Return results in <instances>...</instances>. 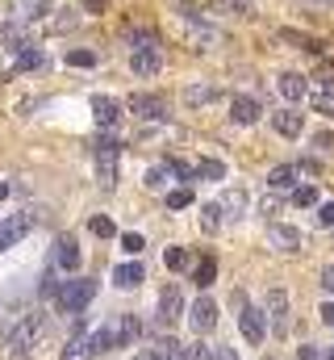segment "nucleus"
Wrapping results in <instances>:
<instances>
[{"label":"nucleus","instance_id":"36","mask_svg":"<svg viewBox=\"0 0 334 360\" xmlns=\"http://www.w3.org/2000/svg\"><path fill=\"white\" fill-rule=\"evenodd\" d=\"M184 101H188V105H205V101H213V89H188Z\"/></svg>","mask_w":334,"mask_h":360},{"label":"nucleus","instance_id":"26","mask_svg":"<svg viewBox=\"0 0 334 360\" xmlns=\"http://www.w3.org/2000/svg\"><path fill=\"white\" fill-rule=\"evenodd\" d=\"M213 276H218V264H213V260H201L196 272H192V281H196L201 289H205V285H213Z\"/></svg>","mask_w":334,"mask_h":360},{"label":"nucleus","instance_id":"43","mask_svg":"<svg viewBox=\"0 0 334 360\" xmlns=\"http://www.w3.org/2000/svg\"><path fill=\"white\" fill-rule=\"evenodd\" d=\"M322 285H326V293H334V264L330 269H322Z\"/></svg>","mask_w":334,"mask_h":360},{"label":"nucleus","instance_id":"41","mask_svg":"<svg viewBox=\"0 0 334 360\" xmlns=\"http://www.w3.org/2000/svg\"><path fill=\"white\" fill-rule=\"evenodd\" d=\"M213 360H239L234 348H213Z\"/></svg>","mask_w":334,"mask_h":360},{"label":"nucleus","instance_id":"11","mask_svg":"<svg viewBox=\"0 0 334 360\" xmlns=\"http://www.w3.org/2000/svg\"><path fill=\"white\" fill-rule=\"evenodd\" d=\"M267 314H272L276 331L288 327V293H284V289H272V293H267Z\"/></svg>","mask_w":334,"mask_h":360},{"label":"nucleus","instance_id":"29","mask_svg":"<svg viewBox=\"0 0 334 360\" xmlns=\"http://www.w3.org/2000/svg\"><path fill=\"white\" fill-rule=\"evenodd\" d=\"M163 264L167 269H188V252H184V248H167V256H163Z\"/></svg>","mask_w":334,"mask_h":360},{"label":"nucleus","instance_id":"46","mask_svg":"<svg viewBox=\"0 0 334 360\" xmlns=\"http://www.w3.org/2000/svg\"><path fill=\"white\" fill-rule=\"evenodd\" d=\"M4 197H8V184H4V180H0V201H4Z\"/></svg>","mask_w":334,"mask_h":360},{"label":"nucleus","instance_id":"7","mask_svg":"<svg viewBox=\"0 0 334 360\" xmlns=\"http://www.w3.org/2000/svg\"><path fill=\"white\" fill-rule=\"evenodd\" d=\"M188 323H192V331H196V335L213 331V327H218V306H213L209 297H196V302H192V314H188Z\"/></svg>","mask_w":334,"mask_h":360},{"label":"nucleus","instance_id":"21","mask_svg":"<svg viewBox=\"0 0 334 360\" xmlns=\"http://www.w3.org/2000/svg\"><path fill=\"white\" fill-rule=\"evenodd\" d=\"M243 205H247V193H243V188H230V193L222 197V214H226V218H239Z\"/></svg>","mask_w":334,"mask_h":360},{"label":"nucleus","instance_id":"10","mask_svg":"<svg viewBox=\"0 0 334 360\" xmlns=\"http://www.w3.org/2000/svg\"><path fill=\"white\" fill-rule=\"evenodd\" d=\"M92 117H96V126H105V130H109V126H117V122H121V105H117L113 96H96V101H92Z\"/></svg>","mask_w":334,"mask_h":360},{"label":"nucleus","instance_id":"15","mask_svg":"<svg viewBox=\"0 0 334 360\" xmlns=\"http://www.w3.org/2000/svg\"><path fill=\"white\" fill-rule=\"evenodd\" d=\"M267 239H272V248H280V252H297V248H301V235H297L293 226H272Z\"/></svg>","mask_w":334,"mask_h":360},{"label":"nucleus","instance_id":"23","mask_svg":"<svg viewBox=\"0 0 334 360\" xmlns=\"http://www.w3.org/2000/svg\"><path fill=\"white\" fill-rule=\"evenodd\" d=\"M184 352H188V348L175 344V340H159V344H155V356L159 360H184Z\"/></svg>","mask_w":334,"mask_h":360},{"label":"nucleus","instance_id":"28","mask_svg":"<svg viewBox=\"0 0 334 360\" xmlns=\"http://www.w3.org/2000/svg\"><path fill=\"white\" fill-rule=\"evenodd\" d=\"M293 201L309 210V205H318V188H314V184H301V188H293Z\"/></svg>","mask_w":334,"mask_h":360},{"label":"nucleus","instance_id":"27","mask_svg":"<svg viewBox=\"0 0 334 360\" xmlns=\"http://www.w3.org/2000/svg\"><path fill=\"white\" fill-rule=\"evenodd\" d=\"M201 226L205 231H218L222 226V205H201Z\"/></svg>","mask_w":334,"mask_h":360},{"label":"nucleus","instance_id":"3","mask_svg":"<svg viewBox=\"0 0 334 360\" xmlns=\"http://www.w3.org/2000/svg\"><path fill=\"white\" fill-rule=\"evenodd\" d=\"M130 68H134V76H155V72L163 68V51H159V42H155L151 34L138 38L134 55H130Z\"/></svg>","mask_w":334,"mask_h":360},{"label":"nucleus","instance_id":"5","mask_svg":"<svg viewBox=\"0 0 334 360\" xmlns=\"http://www.w3.org/2000/svg\"><path fill=\"white\" fill-rule=\"evenodd\" d=\"M34 222H38V214H34V210H21V214H13L8 222H0V252H4V248H13V243H21V239L34 231Z\"/></svg>","mask_w":334,"mask_h":360},{"label":"nucleus","instance_id":"25","mask_svg":"<svg viewBox=\"0 0 334 360\" xmlns=\"http://www.w3.org/2000/svg\"><path fill=\"white\" fill-rule=\"evenodd\" d=\"M88 226H92V235H96V239H113V235H117V226H113V218H105V214H96V218H92Z\"/></svg>","mask_w":334,"mask_h":360},{"label":"nucleus","instance_id":"17","mask_svg":"<svg viewBox=\"0 0 334 360\" xmlns=\"http://www.w3.org/2000/svg\"><path fill=\"white\" fill-rule=\"evenodd\" d=\"M113 281H117L121 289H134V285L147 281V272H142V264H117V269H113Z\"/></svg>","mask_w":334,"mask_h":360},{"label":"nucleus","instance_id":"32","mask_svg":"<svg viewBox=\"0 0 334 360\" xmlns=\"http://www.w3.org/2000/svg\"><path fill=\"white\" fill-rule=\"evenodd\" d=\"M29 68H42V51H21L17 72H29Z\"/></svg>","mask_w":334,"mask_h":360},{"label":"nucleus","instance_id":"39","mask_svg":"<svg viewBox=\"0 0 334 360\" xmlns=\"http://www.w3.org/2000/svg\"><path fill=\"white\" fill-rule=\"evenodd\" d=\"M318 76H322V84H334V63H322Z\"/></svg>","mask_w":334,"mask_h":360},{"label":"nucleus","instance_id":"13","mask_svg":"<svg viewBox=\"0 0 334 360\" xmlns=\"http://www.w3.org/2000/svg\"><path fill=\"white\" fill-rule=\"evenodd\" d=\"M276 130H280L284 139H297V134L305 130V117H301L297 109H280V113H276Z\"/></svg>","mask_w":334,"mask_h":360},{"label":"nucleus","instance_id":"24","mask_svg":"<svg viewBox=\"0 0 334 360\" xmlns=\"http://www.w3.org/2000/svg\"><path fill=\"white\" fill-rule=\"evenodd\" d=\"M196 176L201 180H222L226 176V164H218V160H201V164H196Z\"/></svg>","mask_w":334,"mask_h":360},{"label":"nucleus","instance_id":"1","mask_svg":"<svg viewBox=\"0 0 334 360\" xmlns=\"http://www.w3.org/2000/svg\"><path fill=\"white\" fill-rule=\"evenodd\" d=\"M92 297H96V281H88V276H72V281L59 285V306L67 314H80Z\"/></svg>","mask_w":334,"mask_h":360},{"label":"nucleus","instance_id":"22","mask_svg":"<svg viewBox=\"0 0 334 360\" xmlns=\"http://www.w3.org/2000/svg\"><path fill=\"white\" fill-rule=\"evenodd\" d=\"M171 176H180L175 164H159V168L147 172V188H163V184H171Z\"/></svg>","mask_w":334,"mask_h":360},{"label":"nucleus","instance_id":"35","mask_svg":"<svg viewBox=\"0 0 334 360\" xmlns=\"http://www.w3.org/2000/svg\"><path fill=\"white\" fill-rule=\"evenodd\" d=\"M121 248H126L130 256H138V252H142L147 243H142V235H134V231H130V235H121Z\"/></svg>","mask_w":334,"mask_h":360},{"label":"nucleus","instance_id":"12","mask_svg":"<svg viewBox=\"0 0 334 360\" xmlns=\"http://www.w3.org/2000/svg\"><path fill=\"white\" fill-rule=\"evenodd\" d=\"M130 113H138V117H163V101L151 96V92H138V96H130Z\"/></svg>","mask_w":334,"mask_h":360},{"label":"nucleus","instance_id":"33","mask_svg":"<svg viewBox=\"0 0 334 360\" xmlns=\"http://www.w3.org/2000/svg\"><path fill=\"white\" fill-rule=\"evenodd\" d=\"M314 109L326 113V117H334V92H314Z\"/></svg>","mask_w":334,"mask_h":360},{"label":"nucleus","instance_id":"9","mask_svg":"<svg viewBox=\"0 0 334 360\" xmlns=\"http://www.w3.org/2000/svg\"><path fill=\"white\" fill-rule=\"evenodd\" d=\"M180 310H184V297H180L175 285H167L163 293H159V327H171L180 319Z\"/></svg>","mask_w":334,"mask_h":360},{"label":"nucleus","instance_id":"4","mask_svg":"<svg viewBox=\"0 0 334 360\" xmlns=\"http://www.w3.org/2000/svg\"><path fill=\"white\" fill-rule=\"evenodd\" d=\"M38 331H42V314H25V319H21V327L8 335V356H13V360L29 356V348H34Z\"/></svg>","mask_w":334,"mask_h":360},{"label":"nucleus","instance_id":"37","mask_svg":"<svg viewBox=\"0 0 334 360\" xmlns=\"http://www.w3.org/2000/svg\"><path fill=\"white\" fill-rule=\"evenodd\" d=\"M209 4L222 13H247V0H209Z\"/></svg>","mask_w":334,"mask_h":360},{"label":"nucleus","instance_id":"31","mask_svg":"<svg viewBox=\"0 0 334 360\" xmlns=\"http://www.w3.org/2000/svg\"><path fill=\"white\" fill-rule=\"evenodd\" d=\"M0 42H4V46H21V42H25V30H21V25H4V30H0Z\"/></svg>","mask_w":334,"mask_h":360},{"label":"nucleus","instance_id":"42","mask_svg":"<svg viewBox=\"0 0 334 360\" xmlns=\"http://www.w3.org/2000/svg\"><path fill=\"white\" fill-rule=\"evenodd\" d=\"M301 360H334V356H322L318 348H301Z\"/></svg>","mask_w":334,"mask_h":360},{"label":"nucleus","instance_id":"40","mask_svg":"<svg viewBox=\"0 0 334 360\" xmlns=\"http://www.w3.org/2000/svg\"><path fill=\"white\" fill-rule=\"evenodd\" d=\"M318 218H322L326 226H334V201H326V205H322V214H318Z\"/></svg>","mask_w":334,"mask_h":360},{"label":"nucleus","instance_id":"2","mask_svg":"<svg viewBox=\"0 0 334 360\" xmlns=\"http://www.w3.org/2000/svg\"><path fill=\"white\" fill-rule=\"evenodd\" d=\"M117 139L113 134H100L96 139V180L105 184V188H113L117 184Z\"/></svg>","mask_w":334,"mask_h":360},{"label":"nucleus","instance_id":"30","mask_svg":"<svg viewBox=\"0 0 334 360\" xmlns=\"http://www.w3.org/2000/svg\"><path fill=\"white\" fill-rule=\"evenodd\" d=\"M167 205H171V210L192 205V188H171V193H167Z\"/></svg>","mask_w":334,"mask_h":360},{"label":"nucleus","instance_id":"38","mask_svg":"<svg viewBox=\"0 0 334 360\" xmlns=\"http://www.w3.org/2000/svg\"><path fill=\"white\" fill-rule=\"evenodd\" d=\"M184 360H213V348H209V344H192V348L184 352Z\"/></svg>","mask_w":334,"mask_h":360},{"label":"nucleus","instance_id":"34","mask_svg":"<svg viewBox=\"0 0 334 360\" xmlns=\"http://www.w3.org/2000/svg\"><path fill=\"white\" fill-rule=\"evenodd\" d=\"M67 63H72V68H92L96 55H92V51H67Z\"/></svg>","mask_w":334,"mask_h":360},{"label":"nucleus","instance_id":"14","mask_svg":"<svg viewBox=\"0 0 334 360\" xmlns=\"http://www.w3.org/2000/svg\"><path fill=\"white\" fill-rule=\"evenodd\" d=\"M230 117H234L239 126H250V122L259 117V101H255V96H234V105H230Z\"/></svg>","mask_w":334,"mask_h":360},{"label":"nucleus","instance_id":"44","mask_svg":"<svg viewBox=\"0 0 334 360\" xmlns=\"http://www.w3.org/2000/svg\"><path fill=\"white\" fill-rule=\"evenodd\" d=\"M322 323H330V327H334V302H326V306H322Z\"/></svg>","mask_w":334,"mask_h":360},{"label":"nucleus","instance_id":"45","mask_svg":"<svg viewBox=\"0 0 334 360\" xmlns=\"http://www.w3.org/2000/svg\"><path fill=\"white\" fill-rule=\"evenodd\" d=\"M134 360H159V356H155V348H142V352H138Z\"/></svg>","mask_w":334,"mask_h":360},{"label":"nucleus","instance_id":"6","mask_svg":"<svg viewBox=\"0 0 334 360\" xmlns=\"http://www.w3.org/2000/svg\"><path fill=\"white\" fill-rule=\"evenodd\" d=\"M239 327H243L247 344H263V335H267V314L255 310V306H243V310H239Z\"/></svg>","mask_w":334,"mask_h":360},{"label":"nucleus","instance_id":"8","mask_svg":"<svg viewBox=\"0 0 334 360\" xmlns=\"http://www.w3.org/2000/svg\"><path fill=\"white\" fill-rule=\"evenodd\" d=\"M55 269L59 272H76L80 269V243H76L72 235L55 239Z\"/></svg>","mask_w":334,"mask_h":360},{"label":"nucleus","instance_id":"19","mask_svg":"<svg viewBox=\"0 0 334 360\" xmlns=\"http://www.w3.org/2000/svg\"><path fill=\"white\" fill-rule=\"evenodd\" d=\"M280 92H284L288 101H301V96L309 92V84H305V76H297V72H284V76H280Z\"/></svg>","mask_w":334,"mask_h":360},{"label":"nucleus","instance_id":"16","mask_svg":"<svg viewBox=\"0 0 334 360\" xmlns=\"http://www.w3.org/2000/svg\"><path fill=\"white\" fill-rule=\"evenodd\" d=\"M142 335V323L134 319V314H121L117 319V348H126V344H134Z\"/></svg>","mask_w":334,"mask_h":360},{"label":"nucleus","instance_id":"20","mask_svg":"<svg viewBox=\"0 0 334 360\" xmlns=\"http://www.w3.org/2000/svg\"><path fill=\"white\" fill-rule=\"evenodd\" d=\"M297 176H301V168H293V164H280V168H272L267 184H272V188H297Z\"/></svg>","mask_w":334,"mask_h":360},{"label":"nucleus","instance_id":"18","mask_svg":"<svg viewBox=\"0 0 334 360\" xmlns=\"http://www.w3.org/2000/svg\"><path fill=\"white\" fill-rule=\"evenodd\" d=\"M96 348H92V335H76L67 348H63V360H92Z\"/></svg>","mask_w":334,"mask_h":360}]
</instances>
